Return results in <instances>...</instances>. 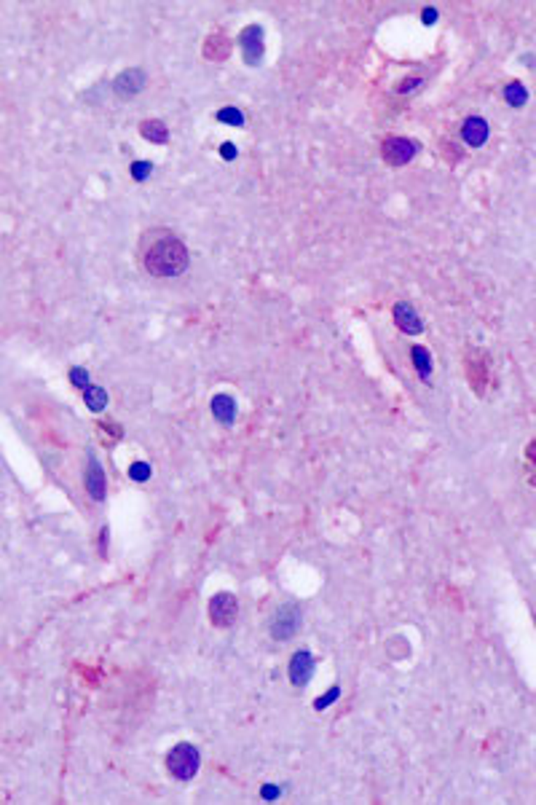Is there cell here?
Listing matches in <instances>:
<instances>
[{
	"instance_id": "1",
	"label": "cell",
	"mask_w": 536,
	"mask_h": 805,
	"mask_svg": "<svg viewBox=\"0 0 536 805\" xmlns=\"http://www.w3.org/2000/svg\"><path fill=\"white\" fill-rule=\"evenodd\" d=\"M145 269L153 277H180L188 269V250L174 237L156 239L145 253Z\"/></svg>"
},
{
	"instance_id": "2",
	"label": "cell",
	"mask_w": 536,
	"mask_h": 805,
	"mask_svg": "<svg viewBox=\"0 0 536 805\" xmlns=\"http://www.w3.org/2000/svg\"><path fill=\"white\" fill-rule=\"evenodd\" d=\"M199 765H201V754L193 744H177L167 754L169 773L174 776V778H180V781L193 778V776L199 773Z\"/></svg>"
},
{
	"instance_id": "3",
	"label": "cell",
	"mask_w": 536,
	"mask_h": 805,
	"mask_svg": "<svg viewBox=\"0 0 536 805\" xmlns=\"http://www.w3.org/2000/svg\"><path fill=\"white\" fill-rule=\"evenodd\" d=\"M415 153H418V142H415V140H408V137H386L381 145L383 161L392 164V167L408 164Z\"/></svg>"
},
{
	"instance_id": "4",
	"label": "cell",
	"mask_w": 536,
	"mask_h": 805,
	"mask_svg": "<svg viewBox=\"0 0 536 805\" xmlns=\"http://www.w3.org/2000/svg\"><path fill=\"white\" fill-rule=\"evenodd\" d=\"M236 618H239V601H236V596H231V593H217V596H212V601H209V620H212V625L228 628V625L236 623Z\"/></svg>"
},
{
	"instance_id": "5",
	"label": "cell",
	"mask_w": 536,
	"mask_h": 805,
	"mask_svg": "<svg viewBox=\"0 0 536 805\" xmlns=\"http://www.w3.org/2000/svg\"><path fill=\"white\" fill-rule=\"evenodd\" d=\"M298 628H301V609H298V604H284V607L276 609L274 620H271V637L290 639L295 637Z\"/></svg>"
},
{
	"instance_id": "6",
	"label": "cell",
	"mask_w": 536,
	"mask_h": 805,
	"mask_svg": "<svg viewBox=\"0 0 536 805\" xmlns=\"http://www.w3.org/2000/svg\"><path fill=\"white\" fill-rule=\"evenodd\" d=\"M239 48L247 65H258L263 60V27L261 25H249L239 32Z\"/></svg>"
},
{
	"instance_id": "7",
	"label": "cell",
	"mask_w": 536,
	"mask_h": 805,
	"mask_svg": "<svg viewBox=\"0 0 536 805\" xmlns=\"http://www.w3.org/2000/svg\"><path fill=\"white\" fill-rule=\"evenodd\" d=\"M311 674H314V655L308 653V650H301V653L292 655L290 682L295 684V687H303V684H308Z\"/></svg>"
},
{
	"instance_id": "8",
	"label": "cell",
	"mask_w": 536,
	"mask_h": 805,
	"mask_svg": "<svg viewBox=\"0 0 536 805\" xmlns=\"http://www.w3.org/2000/svg\"><path fill=\"white\" fill-rule=\"evenodd\" d=\"M113 89L118 97H135L137 91L145 89V73L132 67V70H123L121 76L113 81Z\"/></svg>"
},
{
	"instance_id": "9",
	"label": "cell",
	"mask_w": 536,
	"mask_h": 805,
	"mask_svg": "<svg viewBox=\"0 0 536 805\" xmlns=\"http://www.w3.org/2000/svg\"><path fill=\"white\" fill-rule=\"evenodd\" d=\"M394 322H397V328L402 331V333L408 335H415L424 331V322L418 319V314H415V309L408 301H399L397 306H394Z\"/></svg>"
},
{
	"instance_id": "10",
	"label": "cell",
	"mask_w": 536,
	"mask_h": 805,
	"mask_svg": "<svg viewBox=\"0 0 536 805\" xmlns=\"http://www.w3.org/2000/svg\"><path fill=\"white\" fill-rule=\"evenodd\" d=\"M461 137H464V142H467V145L480 148V145L488 140V124H486V119H480V116L467 119L464 126H461Z\"/></svg>"
},
{
	"instance_id": "11",
	"label": "cell",
	"mask_w": 536,
	"mask_h": 805,
	"mask_svg": "<svg viewBox=\"0 0 536 805\" xmlns=\"http://www.w3.org/2000/svg\"><path fill=\"white\" fill-rule=\"evenodd\" d=\"M86 491L92 494V500L102 502L105 500V475H102V467L97 465V459L92 456V465L86 470Z\"/></svg>"
},
{
	"instance_id": "12",
	"label": "cell",
	"mask_w": 536,
	"mask_h": 805,
	"mask_svg": "<svg viewBox=\"0 0 536 805\" xmlns=\"http://www.w3.org/2000/svg\"><path fill=\"white\" fill-rule=\"evenodd\" d=\"M212 413L220 425H233V419H236V400L231 395H214Z\"/></svg>"
},
{
	"instance_id": "13",
	"label": "cell",
	"mask_w": 536,
	"mask_h": 805,
	"mask_svg": "<svg viewBox=\"0 0 536 805\" xmlns=\"http://www.w3.org/2000/svg\"><path fill=\"white\" fill-rule=\"evenodd\" d=\"M139 132H142V137H145V140H151V142H156V145H164V142L169 140L167 124L158 121V119H153V121H142Z\"/></svg>"
},
{
	"instance_id": "14",
	"label": "cell",
	"mask_w": 536,
	"mask_h": 805,
	"mask_svg": "<svg viewBox=\"0 0 536 805\" xmlns=\"http://www.w3.org/2000/svg\"><path fill=\"white\" fill-rule=\"evenodd\" d=\"M411 357H413V365L415 371H418V376L424 381H429V373H432V354H429V350H424V347H418L415 344L413 350H411Z\"/></svg>"
},
{
	"instance_id": "15",
	"label": "cell",
	"mask_w": 536,
	"mask_h": 805,
	"mask_svg": "<svg viewBox=\"0 0 536 805\" xmlns=\"http://www.w3.org/2000/svg\"><path fill=\"white\" fill-rule=\"evenodd\" d=\"M83 400H86V406H89L92 411H102L107 406V392L102 390V387L89 384V387L83 390Z\"/></svg>"
},
{
	"instance_id": "16",
	"label": "cell",
	"mask_w": 536,
	"mask_h": 805,
	"mask_svg": "<svg viewBox=\"0 0 536 805\" xmlns=\"http://www.w3.org/2000/svg\"><path fill=\"white\" fill-rule=\"evenodd\" d=\"M504 100L509 102L512 107H523L525 102H528V91H525V86L523 84H518V81H512V84H507L504 89Z\"/></svg>"
},
{
	"instance_id": "17",
	"label": "cell",
	"mask_w": 536,
	"mask_h": 805,
	"mask_svg": "<svg viewBox=\"0 0 536 805\" xmlns=\"http://www.w3.org/2000/svg\"><path fill=\"white\" fill-rule=\"evenodd\" d=\"M217 121L228 124V126H245V113L236 107H223V110H217Z\"/></svg>"
},
{
	"instance_id": "18",
	"label": "cell",
	"mask_w": 536,
	"mask_h": 805,
	"mask_svg": "<svg viewBox=\"0 0 536 805\" xmlns=\"http://www.w3.org/2000/svg\"><path fill=\"white\" fill-rule=\"evenodd\" d=\"M129 478H132L135 484H145V481L151 478V465H145V462H135V465L129 467Z\"/></svg>"
},
{
	"instance_id": "19",
	"label": "cell",
	"mask_w": 536,
	"mask_h": 805,
	"mask_svg": "<svg viewBox=\"0 0 536 805\" xmlns=\"http://www.w3.org/2000/svg\"><path fill=\"white\" fill-rule=\"evenodd\" d=\"M129 172H132V178H135V180L142 182V180H148V178H151L153 164H151V161H135V164L129 167Z\"/></svg>"
},
{
	"instance_id": "20",
	"label": "cell",
	"mask_w": 536,
	"mask_h": 805,
	"mask_svg": "<svg viewBox=\"0 0 536 805\" xmlns=\"http://www.w3.org/2000/svg\"><path fill=\"white\" fill-rule=\"evenodd\" d=\"M70 381H73V384H76V387H81V390H86V387H89V371H86V368H73V371H70Z\"/></svg>"
},
{
	"instance_id": "21",
	"label": "cell",
	"mask_w": 536,
	"mask_h": 805,
	"mask_svg": "<svg viewBox=\"0 0 536 805\" xmlns=\"http://www.w3.org/2000/svg\"><path fill=\"white\" fill-rule=\"evenodd\" d=\"M338 696H341V687H333V690H330L327 696H319L314 706H317V709H319V712H322V709H327V706H330V703H333V700H336Z\"/></svg>"
},
{
	"instance_id": "22",
	"label": "cell",
	"mask_w": 536,
	"mask_h": 805,
	"mask_svg": "<svg viewBox=\"0 0 536 805\" xmlns=\"http://www.w3.org/2000/svg\"><path fill=\"white\" fill-rule=\"evenodd\" d=\"M220 156H223L226 161L236 159V145H233V142H223V145H220Z\"/></svg>"
},
{
	"instance_id": "23",
	"label": "cell",
	"mask_w": 536,
	"mask_h": 805,
	"mask_svg": "<svg viewBox=\"0 0 536 805\" xmlns=\"http://www.w3.org/2000/svg\"><path fill=\"white\" fill-rule=\"evenodd\" d=\"M279 787H274V784H266V787H263L261 790V794L263 797H266V800H276V797H279Z\"/></svg>"
},
{
	"instance_id": "24",
	"label": "cell",
	"mask_w": 536,
	"mask_h": 805,
	"mask_svg": "<svg viewBox=\"0 0 536 805\" xmlns=\"http://www.w3.org/2000/svg\"><path fill=\"white\" fill-rule=\"evenodd\" d=\"M437 22V11L434 8H424V25H434Z\"/></svg>"
},
{
	"instance_id": "25",
	"label": "cell",
	"mask_w": 536,
	"mask_h": 805,
	"mask_svg": "<svg viewBox=\"0 0 536 805\" xmlns=\"http://www.w3.org/2000/svg\"><path fill=\"white\" fill-rule=\"evenodd\" d=\"M528 456H531V459H536V441L528 446Z\"/></svg>"
}]
</instances>
